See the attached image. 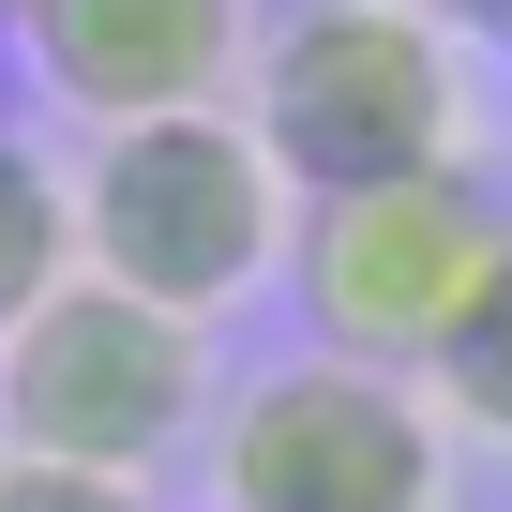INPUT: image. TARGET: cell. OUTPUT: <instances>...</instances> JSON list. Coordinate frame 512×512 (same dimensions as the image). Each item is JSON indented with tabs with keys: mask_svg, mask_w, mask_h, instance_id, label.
Segmentation results:
<instances>
[{
	"mask_svg": "<svg viewBox=\"0 0 512 512\" xmlns=\"http://www.w3.org/2000/svg\"><path fill=\"white\" fill-rule=\"evenodd\" d=\"M46 272H76V226H61V166H31L0 136V317H16Z\"/></svg>",
	"mask_w": 512,
	"mask_h": 512,
	"instance_id": "obj_8",
	"label": "cell"
},
{
	"mask_svg": "<svg viewBox=\"0 0 512 512\" xmlns=\"http://www.w3.org/2000/svg\"><path fill=\"white\" fill-rule=\"evenodd\" d=\"M452 452L422 377L302 347L211 407V512H452Z\"/></svg>",
	"mask_w": 512,
	"mask_h": 512,
	"instance_id": "obj_5",
	"label": "cell"
},
{
	"mask_svg": "<svg viewBox=\"0 0 512 512\" xmlns=\"http://www.w3.org/2000/svg\"><path fill=\"white\" fill-rule=\"evenodd\" d=\"M16 16H31V0H0V46H16Z\"/></svg>",
	"mask_w": 512,
	"mask_h": 512,
	"instance_id": "obj_10",
	"label": "cell"
},
{
	"mask_svg": "<svg viewBox=\"0 0 512 512\" xmlns=\"http://www.w3.org/2000/svg\"><path fill=\"white\" fill-rule=\"evenodd\" d=\"M241 121L272 136L302 196L422 181V166H482V61L437 0H287L256 31Z\"/></svg>",
	"mask_w": 512,
	"mask_h": 512,
	"instance_id": "obj_2",
	"label": "cell"
},
{
	"mask_svg": "<svg viewBox=\"0 0 512 512\" xmlns=\"http://www.w3.org/2000/svg\"><path fill=\"white\" fill-rule=\"evenodd\" d=\"M497 31H512V0H497Z\"/></svg>",
	"mask_w": 512,
	"mask_h": 512,
	"instance_id": "obj_11",
	"label": "cell"
},
{
	"mask_svg": "<svg viewBox=\"0 0 512 512\" xmlns=\"http://www.w3.org/2000/svg\"><path fill=\"white\" fill-rule=\"evenodd\" d=\"M61 226H76V272H106V287L211 332L287 272L302 181L272 166V136L241 106H181V121H106L61 166Z\"/></svg>",
	"mask_w": 512,
	"mask_h": 512,
	"instance_id": "obj_1",
	"label": "cell"
},
{
	"mask_svg": "<svg viewBox=\"0 0 512 512\" xmlns=\"http://www.w3.org/2000/svg\"><path fill=\"white\" fill-rule=\"evenodd\" d=\"M422 392H437V422H452V437H497V452H512V256H497L482 317L452 332V362H437Z\"/></svg>",
	"mask_w": 512,
	"mask_h": 512,
	"instance_id": "obj_7",
	"label": "cell"
},
{
	"mask_svg": "<svg viewBox=\"0 0 512 512\" xmlns=\"http://www.w3.org/2000/svg\"><path fill=\"white\" fill-rule=\"evenodd\" d=\"M211 332L106 287V272H46L0 317V452H61V467H136L166 482L181 437H211Z\"/></svg>",
	"mask_w": 512,
	"mask_h": 512,
	"instance_id": "obj_4",
	"label": "cell"
},
{
	"mask_svg": "<svg viewBox=\"0 0 512 512\" xmlns=\"http://www.w3.org/2000/svg\"><path fill=\"white\" fill-rule=\"evenodd\" d=\"M31 91L106 136V121H181V106H241L256 76V0H31L16 16Z\"/></svg>",
	"mask_w": 512,
	"mask_h": 512,
	"instance_id": "obj_6",
	"label": "cell"
},
{
	"mask_svg": "<svg viewBox=\"0 0 512 512\" xmlns=\"http://www.w3.org/2000/svg\"><path fill=\"white\" fill-rule=\"evenodd\" d=\"M0 512H166L136 467H61V452H0Z\"/></svg>",
	"mask_w": 512,
	"mask_h": 512,
	"instance_id": "obj_9",
	"label": "cell"
},
{
	"mask_svg": "<svg viewBox=\"0 0 512 512\" xmlns=\"http://www.w3.org/2000/svg\"><path fill=\"white\" fill-rule=\"evenodd\" d=\"M512 256V211L482 166H422V181H347V196H302L287 226V302L332 362H377V377H437L452 332L482 317Z\"/></svg>",
	"mask_w": 512,
	"mask_h": 512,
	"instance_id": "obj_3",
	"label": "cell"
}]
</instances>
